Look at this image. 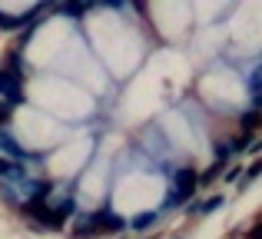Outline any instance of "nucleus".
<instances>
[{"label":"nucleus","mask_w":262,"mask_h":239,"mask_svg":"<svg viewBox=\"0 0 262 239\" xmlns=\"http://www.w3.org/2000/svg\"><path fill=\"white\" fill-rule=\"evenodd\" d=\"M0 93H4V97H10V100L20 97V93H17V80H13L10 73H0Z\"/></svg>","instance_id":"obj_2"},{"label":"nucleus","mask_w":262,"mask_h":239,"mask_svg":"<svg viewBox=\"0 0 262 239\" xmlns=\"http://www.w3.org/2000/svg\"><path fill=\"white\" fill-rule=\"evenodd\" d=\"M249 239H262V223H259V226H252V229H249Z\"/></svg>","instance_id":"obj_6"},{"label":"nucleus","mask_w":262,"mask_h":239,"mask_svg":"<svg viewBox=\"0 0 262 239\" xmlns=\"http://www.w3.org/2000/svg\"><path fill=\"white\" fill-rule=\"evenodd\" d=\"M219 203H223V200H219V196H216V200H206V203H203V206H199V209H203V213H212V209H216Z\"/></svg>","instance_id":"obj_5"},{"label":"nucleus","mask_w":262,"mask_h":239,"mask_svg":"<svg viewBox=\"0 0 262 239\" xmlns=\"http://www.w3.org/2000/svg\"><path fill=\"white\" fill-rule=\"evenodd\" d=\"M259 123H262V117H259V113H249V117H243V126H246V129L259 126Z\"/></svg>","instance_id":"obj_3"},{"label":"nucleus","mask_w":262,"mask_h":239,"mask_svg":"<svg viewBox=\"0 0 262 239\" xmlns=\"http://www.w3.org/2000/svg\"><path fill=\"white\" fill-rule=\"evenodd\" d=\"M196 186H199L196 173H192V169H183V173H179V196L192 193V189H196Z\"/></svg>","instance_id":"obj_1"},{"label":"nucleus","mask_w":262,"mask_h":239,"mask_svg":"<svg viewBox=\"0 0 262 239\" xmlns=\"http://www.w3.org/2000/svg\"><path fill=\"white\" fill-rule=\"evenodd\" d=\"M259 173H262V160H256V163H252L249 169H246V180H256Z\"/></svg>","instance_id":"obj_4"}]
</instances>
